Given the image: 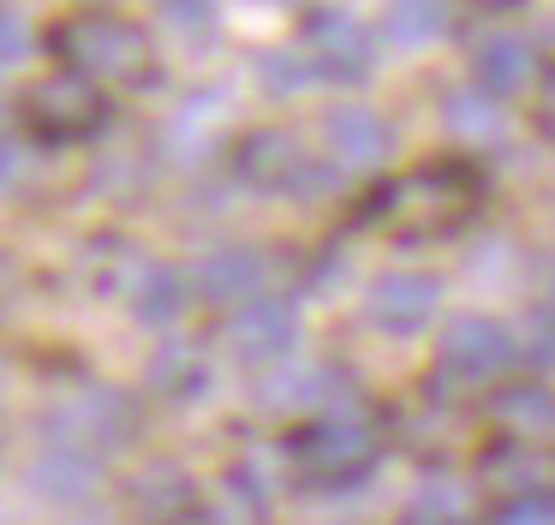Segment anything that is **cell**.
Listing matches in <instances>:
<instances>
[{
  "label": "cell",
  "instance_id": "6da1fadb",
  "mask_svg": "<svg viewBox=\"0 0 555 525\" xmlns=\"http://www.w3.org/2000/svg\"><path fill=\"white\" fill-rule=\"evenodd\" d=\"M478 203H483L478 167L466 155H436V162H418L406 174L383 179L359 215L395 239H442V233H460L478 215Z\"/></svg>",
  "mask_w": 555,
  "mask_h": 525
},
{
  "label": "cell",
  "instance_id": "7a4b0ae2",
  "mask_svg": "<svg viewBox=\"0 0 555 525\" xmlns=\"http://www.w3.org/2000/svg\"><path fill=\"white\" fill-rule=\"evenodd\" d=\"M49 48L61 54V66L85 72L102 90H150V84L162 78L150 30L138 18H126V12H114V7L66 12L49 30Z\"/></svg>",
  "mask_w": 555,
  "mask_h": 525
},
{
  "label": "cell",
  "instance_id": "3957f363",
  "mask_svg": "<svg viewBox=\"0 0 555 525\" xmlns=\"http://www.w3.org/2000/svg\"><path fill=\"white\" fill-rule=\"evenodd\" d=\"M281 448H287V477H299V484H311V489H352L376 472V460H383L376 424H364V418H352V412L305 418V424L287 430Z\"/></svg>",
  "mask_w": 555,
  "mask_h": 525
},
{
  "label": "cell",
  "instance_id": "277c9868",
  "mask_svg": "<svg viewBox=\"0 0 555 525\" xmlns=\"http://www.w3.org/2000/svg\"><path fill=\"white\" fill-rule=\"evenodd\" d=\"M42 430H49L54 448H78V453H114L132 441L138 412L120 388L108 382H85V388H66L61 400L42 406Z\"/></svg>",
  "mask_w": 555,
  "mask_h": 525
},
{
  "label": "cell",
  "instance_id": "5b68a950",
  "mask_svg": "<svg viewBox=\"0 0 555 525\" xmlns=\"http://www.w3.org/2000/svg\"><path fill=\"white\" fill-rule=\"evenodd\" d=\"M18 119H25V131L37 143H85V138H96L102 119H108V95H102V84H90L85 72L61 66V72H49V78H37L25 90Z\"/></svg>",
  "mask_w": 555,
  "mask_h": 525
},
{
  "label": "cell",
  "instance_id": "8992f818",
  "mask_svg": "<svg viewBox=\"0 0 555 525\" xmlns=\"http://www.w3.org/2000/svg\"><path fill=\"white\" fill-rule=\"evenodd\" d=\"M233 174L251 191H305V185L323 179L311 167V150L299 143V131H287V126L240 131V138H233Z\"/></svg>",
  "mask_w": 555,
  "mask_h": 525
},
{
  "label": "cell",
  "instance_id": "52a82bcc",
  "mask_svg": "<svg viewBox=\"0 0 555 525\" xmlns=\"http://www.w3.org/2000/svg\"><path fill=\"white\" fill-rule=\"evenodd\" d=\"M436 358H442V370L460 382H495V376L514 370L519 341H514L507 322L483 317V310H466V317H448L442 341H436Z\"/></svg>",
  "mask_w": 555,
  "mask_h": 525
},
{
  "label": "cell",
  "instance_id": "ba28073f",
  "mask_svg": "<svg viewBox=\"0 0 555 525\" xmlns=\"http://www.w3.org/2000/svg\"><path fill=\"white\" fill-rule=\"evenodd\" d=\"M299 48L317 66V78H328V84H359L376 66V36L340 7H317L299 30Z\"/></svg>",
  "mask_w": 555,
  "mask_h": 525
},
{
  "label": "cell",
  "instance_id": "9c48e42d",
  "mask_svg": "<svg viewBox=\"0 0 555 525\" xmlns=\"http://www.w3.org/2000/svg\"><path fill=\"white\" fill-rule=\"evenodd\" d=\"M478 484L495 501H555V441L495 436L478 453Z\"/></svg>",
  "mask_w": 555,
  "mask_h": 525
},
{
  "label": "cell",
  "instance_id": "30bf717a",
  "mask_svg": "<svg viewBox=\"0 0 555 525\" xmlns=\"http://www.w3.org/2000/svg\"><path fill=\"white\" fill-rule=\"evenodd\" d=\"M221 341H228V353L240 358V364H281V358L299 346V305L281 298V293L251 298V305L228 310Z\"/></svg>",
  "mask_w": 555,
  "mask_h": 525
},
{
  "label": "cell",
  "instance_id": "8fae6325",
  "mask_svg": "<svg viewBox=\"0 0 555 525\" xmlns=\"http://www.w3.org/2000/svg\"><path fill=\"white\" fill-rule=\"evenodd\" d=\"M436 310H442V281L430 269H388L364 293V317L383 334H418L436 322Z\"/></svg>",
  "mask_w": 555,
  "mask_h": 525
},
{
  "label": "cell",
  "instance_id": "7c38bea8",
  "mask_svg": "<svg viewBox=\"0 0 555 525\" xmlns=\"http://www.w3.org/2000/svg\"><path fill=\"white\" fill-rule=\"evenodd\" d=\"M192 293L216 310H240L269 293V257L257 245H216L192 274Z\"/></svg>",
  "mask_w": 555,
  "mask_h": 525
},
{
  "label": "cell",
  "instance_id": "4fadbf2b",
  "mask_svg": "<svg viewBox=\"0 0 555 525\" xmlns=\"http://www.w3.org/2000/svg\"><path fill=\"white\" fill-rule=\"evenodd\" d=\"M323 150L340 174H364L388 155V119L364 102H340L323 114Z\"/></svg>",
  "mask_w": 555,
  "mask_h": 525
},
{
  "label": "cell",
  "instance_id": "5bb4252c",
  "mask_svg": "<svg viewBox=\"0 0 555 525\" xmlns=\"http://www.w3.org/2000/svg\"><path fill=\"white\" fill-rule=\"evenodd\" d=\"M472 84L495 102H514L538 84V48L514 30H495L483 42H472Z\"/></svg>",
  "mask_w": 555,
  "mask_h": 525
},
{
  "label": "cell",
  "instance_id": "9a60e30c",
  "mask_svg": "<svg viewBox=\"0 0 555 525\" xmlns=\"http://www.w3.org/2000/svg\"><path fill=\"white\" fill-rule=\"evenodd\" d=\"M490 424L495 436L555 441V388L550 382H502L490 394Z\"/></svg>",
  "mask_w": 555,
  "mask_h": 525
},
{
  "label": "cell",
  "instance_id": "2e32d148",
  "mask_svg": "<svg viewBox=\"0 0 555 525\" xmlns=\"http://www.w3.org/2000/svg\"><path fill=\"white\" fill-rule=\"evenodd\" d=\"M144 382H150L156 400L192 406V400H204V394H209V364H204V353H197L192 341H162L156 353H150Z\"/></svg>",
  "mask_w": 555,
  "mask_h": 525
},
{
  "label": "cell",
  "instance_id": "e0dca14e",
  "mask_svg": "<svg viewBox=\"0 0 555 525\" xmlns=\"http://www.w3.org/2000/svg\"><path fill=\"white\" fill-rule=\"evenodd\" d=\"M150 262L138 257L126 239H90L78 251V281L90 286V298H132V286L144 281Z\"/></svg>",
  "mask_w": 555,
  "mask_h": 525
},
{
  "label": "cell",
  "instance_id": "ac0fdd59",
  "mask_svg": "<svg viewBox=\"0 0 555 525\" xmlns=\"http://www.w3.org/2000/svg\"><path fill=\"white\" fill-rule=\"evenodd\" d=\"M96 484H102L96 453H78V448H42L37 465H30V489L42 501H90Z\"/></svg>",
  "mask_w": 555,
  "mask_h": 525
},
{
  "label": "cell",
  "instance_id": "d6986e66",
  "mask_svg": "<svg viewBox=\"0 0 555 525\" xmlns=\"http://www.w3.org/2000/svg\"><path fill=\"white\" fill-rule=\"evenodd\" d=\"M126 496H132V508L144 513L150 525H168V520H180L185 508H197L192 477H185V465H173V460L144 465V472H138L132 484H126Z\"/></svg>",
  "mask_w": 555,
  "mask_h": 525
},
{
  "label": "cell",
  "instance_id": "ffe728a7",
  "mask_svg": "<svg viewBox=\"0 0 555 525\" xmlns=\"http://www.w3.org/2000/svg\"><path fill=\"white\" fill-rule=\"evenodd\" d=\"M126 305H132V317L144 322V329H168V322H180V310L192 305V274H180L173 262H150Z\"/></svg>",
  "mask_w": 555,
  "mask_h": 525
},
{
  "label": "cell",
  "instance_id": "44dd1931",
  "mask_svg": "<svg viewBox=\"0 0 555 525\" xmlns=\"http://www.w3.org/2000/svg\"><path fill=\"white\" fill-rule=\"evenodd\" d=\"M448 30V0H388L383 36L395 48H430Z\"/></svg>",
  "mask_w": 555,
  "mask_h": 525
},
{
  "label": "cell",
  "instance_id": "7402d4cb",
  "mask_svg": "<svg viewBox=\"0 0 555 525\" xmlns=\"http://www.w3.org/2000/svg\"><path fill=\"white\" fill-rule=\"evenodd\" d=\"M442 119H448V131H454L460 143H495V138H502V102H495V95H483L478 84L448 95Z\"/></svg>",
  "mask_w": 555,
  "mask_h": 525
},
{
  "label": "cell",
  "instance_id": "603a6c76",
  "mask_svg": "<svg viewBox=\"0 0 555 525\" xmlns=\"http://www.w3.org/2000/svg\"><path fill=\"white\" fill-rule=\"evenodd\" d=\"M257 78H263L275 95H293V90H305V84L317 78V66L305 60V48L299 54H263L257 60Z\"/></svg>",
  "mask_w": 555,
  "mask_h": 525
},
{
  "label": "cell",
  "instance_id": "cb8c5ba5",
  "mask_svg": "<svg viewBox=\"0 0 555 525\" xmlns=\"http://www.w3.org/2000/svg\"><path fill=\"white\" fill-rule=\"evenodd\" d=\"M162 18L180 24L185 36H197V30L209 36L221 24V7H216V0H162Z\"/></svg>",
  "mask_w": 555,
  "mask_h": 525
},
{
  "label": "cell",
  "instance_id": "d4e9b609",
  "mask_svg": "<svg viewBox=\"0 0 555 525\" xmlns=\"http://www.w3.org/2000/svg\"><path fill=\"white\" fill-rule=\"evenodd\" d=\"M483 525H555V501H495Z\"/></svg>",
  "mask_w": 555,
  "mask_h": 525
},
{
  "label": "cell",
  "instance_id": "484cf974",
  "mask_svg": "<svg viewBox=\"0 0 555 525\" xmlns=\"http://www.w3.org/2000/svg\"><path fill=\"white\" fill-rule=\"evenodd\" d=\"M25 54H30V24L18 18V12H7V7H0V72H7V66H18Z\"/></svg>",
  "mask_w": 555,
  "mask_h": 525
},
{
  "label": "cell",
  "instance_id": "4316f807",
  "mask_svg": "<svg viewBox=\"0 0 555 525\" xmlns=\"http://www.w3.org/2000/svg\"><path fill=\"white\" fill-rule=\"evenodd\" d=\"M519 353H531V364H555V310L550 305L531 317V341L519 346Z\"/></svg>",
  "mask_w": 555,
  "mask_h": 525
},
{
  "label": "cell",
  "instance_id": "83f0119b",
  "mask_svg": "<svg viewBox=\"0 0 555 525\" xmlns=\"http://www.w3.org/2000/svg\"><path fill=\"white\" fill-rule=\"evenodd\" d=\"M538 126H543V131H550V138H555V66L543 72V78H538Z\"/></svg>",
  "mask_w": 555,
  "mask_h": 525
},
{
  "label": "cell",
  "instance_id": "f1b7e54d",
  "mask_svg": "<svg viewBox=\"0 0 555 525\" xmlns=\"http://www.w3.org/2000/svg\"><path fill=\"white\" fill-rule=\"evenodd\" d=\"M18 179V150H13V138H0V191Z\"/></svg>",
  "mask_w": 555,
  "mask_h": 525
},
{
  "label": "cell",
  "instance_id": "f546056e",
  "mask_svg": "<svg viewBox=\"0 0 555 525\" xmlns=\"http://www.w3.org/2000/svg\"><path fill=\"white\" fill-rule=\"evenodd\" d=\"M168 525H228V520H221L216 508H204V501H197V508H185L180 520H168Z\"/></svg>",
  "mask_w": 555,
  "mask_h": 525
},
{
  "label": "cell",
  "instance_id": "4dcf8cb0",
  "mask_svg": "<svg viewBox=\"0 0 555 525\" xmlns=\"http://www.w3.org/2000/svg\"><path fill=\"white\" fill-rule=\"evenodd\" d=\"M472 7H514V0H472Z\"/></svg>",
  "mask_w": 555,
  "mask_h": 525
},
{
  "label": "cell",
  "instance_id": "1f68e13d",
  "mask_svg": "<svg viewBox=\"0 0 555 525\" xmlns=\"http://www.w3.org/2000/svg\"><path fill=\"white\" fill-rule=\"evenodd\" d=\"M543 305H550V310H555V269H550V298H543Z\"/></svg>",
  "mask_w": 555,
  "mask_h": 525
},
{
  "label": "cell",
  "instance_id": "d6a6232c",
  "mask_svg": "<svg viewBox=\"0 0 555 525\" xmlns=\"http://www.w3.org/2000/svg\"><path fill=\"white\" fill-rule=\"evenodd\" d=\"M0 453H7V418H0Z\"/></svg>",
  "mask_w": 555,
  "mask_h": 525
},
{
  "label": "cell",
  "instance_id": "836d02e7",
  "mask_svg": "<svg viewBox=\"0 0 555 525\" xmlns=\"http://www.w3.org/2000/svg\"><path fill=\"white\" fill-rule=\"evenodd\" d=\"M454 525H483V520H454Z\"/></svg>",
  "mask_w": 555,
  "mask_h": 525
}]
</instances>
